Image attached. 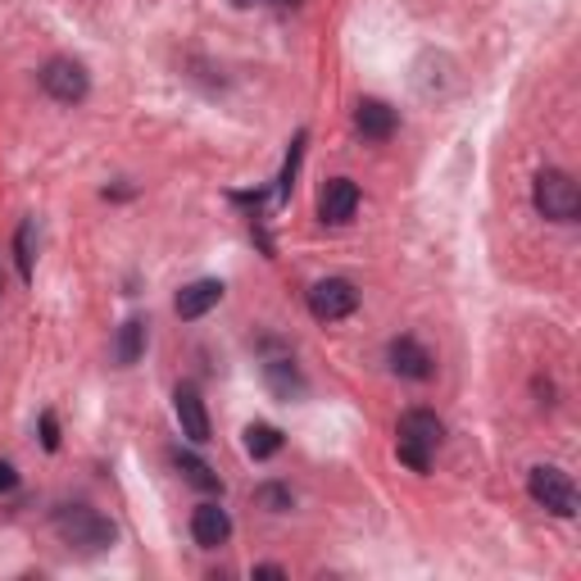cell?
<instances>
[{"label":"cell","instance_id":"cell-1","mask_svg":"<svg viewBox=\"0 0 581 581\" xmlns=\"http://www.w3.org/2000/svg\"><path fill=\"white\" fill-rule=\"evenodd\" d=\"M55 532L69 549L78 555H105V549L118 541V527L109 523L105 513H96L91 504H65L55 509Z\"/></svg>","mask_w":581,"mask_h":581},{"label":"cell","instance_id":"cell-2","mask_svg":"<svg viewBox=\"0 0 581 581\" xmlns=\"http://www.w3.org/2000/svg\"><path fill=\"white\" fill-rule=\"evenodd\" d=\"M441 437H445V427L437 414L409 409L400 418V427H395V454H400V464H409L414 473H427L432 468V454L441 450Z\"/></svg>","mask_w":581,"mask_h":581},{"label":"cell","instance_id":"cell-3","mask_svg":"<svg viewBox=\"0 0 581 581\" xmlns=\"http://www.w3.org/2000/svg\"><path fill=\"white\" fill-rule=\"evenodd\" d=\"M532 205H536L541 219H549V223H577L581 191H577V182L563 169H541L536 187H532Z\"/></svg>","mask_w":581,"mask_h":581},{"label":"cell","instance_id":"cell-4","mask_svg":"<svg viewBox=\"0 0 581 581\" xmlns=\"http://www.w3.org/2000/svg\"><path fill=\"white\" fill-rule=\"evenodd\" d=\"M527 491H532V500H536L541 509H549L555 518H572V513H577V486H572V477H568L563 468H549V464L532 468Z\"/></svg>","mask_w":581,"mask_h":581},{"label":"cell","instance_id":"cell-5","mask_svg":"<svg viewBox=\"0 0 581 581\" xmlns=\"http://www.w3.org/2000/svg\"><path fill=\"white\" fill-rule=\"evenodd\" d=\"M355 310H359L355 282H346V278H323V282L310 287V314H314L318 323H341V318H350Z\"/></svg>","mask_w":581,"mask_h":581},{"label":"cell","instance_id":"cell-6","mask_svg":"<svg viewBox=\"0 0 581 581\" xmlns=\"http://www.w3.org/2000/svg\"><path fill=\"white\" fill-rule=\"evenodd\" d=\"M42 86H46V96H55L59 105H78V101H86L91 78H86V69L78 65V59L59 55L42 69Z\"/></svg>","mask_w":581,"mask_h":581},{"label":"cell","instance_id":"cell-7","mask_svg":"<svg viewBox=\"0 0 581 581\" xmlns=\"http://www.w3.org/2000/svg\"><path fill=\"white\" fill-rule=\"evenodd\" d=\"M173 414H177V427H182V437H187V441H196V445L209 441V409H205L200 391L191 382H182L173 391Z\"/></svg>","mask_w":581,"mask_h":581},{"label":"cell","instance_id":"cell-8","mask_svg":"<svg viewBox=\"0 0 581 581\" xmlns=\"http://www.w3.org/2000/svg\"><path fill=\"white\" fill-rule=\"evenodd\" d=\"M355 209H359V187L350 177H332L323 187V196H318V219L332 223V228H341V223L355 219Z\"/></svg>","mask_w":581,"mask_h":581},{"label":"cell","instance_id":"cell-9","mask_svg":"<svg viewBox=\"0 0 581 581\" xmlns=\"http://www.w3.org/2000/svg\"><path fill=\"white\" fill-rule=\"evenodd\" d=\"M386 359H391V369L400 373V377H409V382H427V377H432V355H427L414 336H395Z\"/></svg>","mask_w":581,"mask_h":581},{"label":"cell","instance_id":"cell-10","mask_svg":"<svg viewBox=\"0 0 581 581\" xmlns=\"http://www.w3.org/2000/svg\"><path fill=\"white\" fill-rule=\"evenodd\" d=\"M191 536H196L200 549H219V545H228V536H232V518H228V509H219V504H200V509L191 513Z\"/></svg>","mask_w":581,"mask_h":581},{"label":"cell","instance_id":"cell-11","mask_svg":"<svg viewBox=\"0 0 581 581\" xmlns=\"http://www.w3.org/2000/svg\"><path fill=\"white\" fill-rule=\"evenodd\" d=\"M219 300H223V282H219V278H200V282H191V287L177 291V304H173V310H177V318L191 323V318H205Z\"/></svg>","mask_w":581,"mask_h":581},{"label":"cell","instance_id":"cell-12","mask_svg":"<svg viewBox=\"0 0 581 581\" xmlns=\"http://www.w3.org/2000/svg\"><path fill=\"white\" fill-rule=\"evenodd\" d=\"M395 109L386 105V101H359V109H355V128L369 137V141H386L391 132H395Z\"/></svg>","mask_w":581,"mask_h":581},{"label":"cell","instance_id":"cell-13","mask_svg":"<svg viewBox=\"0 0 581 581\" xmlns=\"http://www.w3.org/2000/svg\"><path fill=\"white\" fill-rule=\"evenodd\" d=\"M264 382H268V391L278 395V400H287V405L304 395V377L295 373L291 359H268V363H264Z\"/></svg>","mask_w":581,"mask_h":581},{"label":"cell","instance_id":"cell-14","mask_svg":"<svg viewBox=\"0 0 581 581\" xmlns=\"http://www.w3.org/2000/svg\"><path fill=\"white\" fill-rule=\"evenodd\" d=\"M141 355H146V318H128L124 327H118L114 359H118V369H132Z\"/></svg>","mask_w":581,"mask_h":581},{"label":"cell","instance_id":"cell-15","mask_svg":"<svg viewBox=\"0 0 581 581\" xmlns=\"http://www.w3.org/2000/svg\"><path fill=\"white\" fill-rule=\"evenodd\" d=\"M241 445H246L251 458H272L282 450V432L272 422H251L246 432H241Z\"/></svg>","mask_w":581,"mask_h":581},{"label":"cell","instance_id":"cell-16","mask_svg":"<svg viewBox=\"0 0 581 581\" xmlns=\"http://www.w3.org/2000/svg\"><path fill=\"white\" fill-rule=\"evenodd\" d=\"M173 464H177V473H182V477H187V481L196 486V491H209V496H223V481H219V477H213V473H209V464H200V458H196V454H182V450H177V454H173Z\"/></svg>","mask_w":581,"mask_h":581},{"label":"cell","instance_id":"cell-17","mask_svg":"<svg viewBox=\"0 0 581 581\" xmlns=\"http://www.w3.org/2000/svg\"><path fill=\"white\" fill-rule=\"evenodd\" d=\"M33 236H37V219H27L14 236V255H19V272H23V282H33Z\"/></svg>","mask_w":581,"mask_h":581},{"label":"cell","instance_id":"cell-18","mask_svg":"<svg viewBox=\"0 0 581 581\" xmlns=\"http://www.w3.org/2000/svg\"><path fill=\"white\" fill-rule=\"evenodd\" d=\"M259 504H268L272 513H287L291 509V491L287 486H259V496H255Z\"/></svg>","mask_w":581,"mask_h":581},{"label":"cell","instance_id":"cell-19","mask_svg":"<svg viewBox=\"0 0 581 581\" xmlns=\"http://www.w3.org/2000/svg\"><path fill=\"white\" fill-rule=\"evenodd\" d=\"M42 445H46V450H59V427H55V414H42Z\"/></svg>","mask_w":581,"mask_h":581},{"label":"cell","instance_id":"cell-20","mask_svg":"<svg viewBox=\"0 0 581 581\" xmlns=\"http://www.w3.org/2000/svg\"><path fill=\"white\" fill-rule=\"evenodd\" d=\"M232 5H241V10H251V5H300V0H232Z\"/></svg>","mask_w":581,"mask_h":581},{"label":"cell","instance_id":"cell-21","mask_svg":"<svg viewBox=\"0 0 581 581\" xmlns=\"http://www.w3.org/2000/svg\"><path fill=\"white\" fill-rule=\"evenodd\" d=\"M14 481H19V473H14L10 464H0V496H5V491H10V486H14Z\"/></svg>","mask_w":581,"mask_h":581},{"label":"cell","instance_id":"cell-22","mask_svg":"<svg viewBox=\"0 0 581 581\" xmlns=\"http://www.w3.org/2000/svg\"><path fill=\"white\" fill-rule=\"evenodd\" d=\"M255 572H259V577H287L278 563H264V568H255Z\"/></svg>","mask_w":581,"mask_h":581},{"label":"cell","instance_id":"cell-23","mask_svg":"<svg viewBox=\"0 0 581 581\" xmlns=\"http://www.w3.org/2000/svg\"><path fill=\"white\" fill-rule=\"evenodd\" d=\"M0 295H5V278H0Z\"/></svg>","mask_w":581,"mask_h":581}]
</instances>
